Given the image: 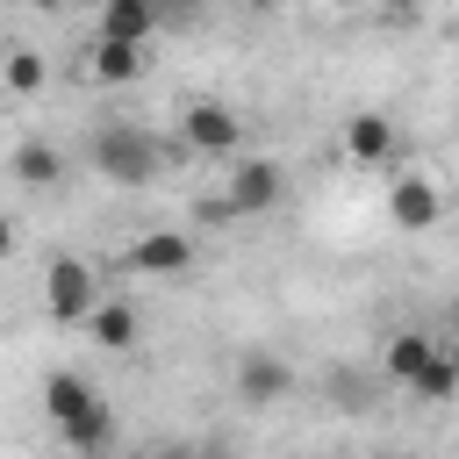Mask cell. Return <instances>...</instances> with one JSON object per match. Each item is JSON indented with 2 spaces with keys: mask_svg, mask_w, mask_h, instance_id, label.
<instances>
[{
  "mask_svg": "<svg viewBox=\"0 0 459 459\" xmlns=\"http://www.w3.org/2000/svg\"><path fill=\"white\" fill-rule=\"evenodd\" d=\"M380 7H402V14H409V7H423V0H380Z\"/></svg>",
  "mask_w": 459,
  "mask_h": 459,
  "instance_id": "cell-22",
  "label": "cell"
},
{
  "mask_svg": "<svg viewBox=\"0 0 459 459\" xmlns=\"http://www.w3.org/2000/svg\"><path fill=\"white\" fill-rule=\"evenodd\" d=\"M57 437H65L72 452H100V445H115V402H93V409H86L79 423H65Z\"/></svg>",
  "mask_w": 459,
  "mask_h": 459,
  "instance_id": "cell-16",
  "label": "cell"
},
{
  "mask_svg": "<svg viewBox=\"0 0 459 459\" xmlns=\"http://www.w3.org/2000/svg\"><path fill=\"white\" fill-rule=\"evenodd\" d=\"M100 301V280H93V265L86 258H50V273H43V308H50V323H86V308Z\"/></svg>",
  "mask_w": 459,
  "mask_h": 459,
  "instance_id": "cell-3",
  "label": "cell"
},
{
  "mask_svg": "<svg viewBox=\"0 0 459 459\" xmlns=\"http://www.w3.org/2000/svg\"><path fill=\"white\" fill-rule=\"evenodd\" d=\"M158 459H179V452H158Z\"/></svg>",
  "mask_w": 459,
  "mask_h": 459,
  "instance_id": "cell-23",
  "label": "cell"
},
{
  "mask_svg": "<svg viewBox=\"0 0 459 459\" xmlns=\"http://www.w3.org/2000/svg\"><path fill=\"white\" fill-rule=\"evenodd\" d=\"M93 402H100V387H93L86 373H50V380H43V416H50L57 430H65V423H79Z\"/></svg>",
  "mask_w": 459,
  "mask_h": 459,
  "instance_id": "cell-9",
  "label": "cell"
},
{
  "mask_svg": "<svg viewBox=\"0 0 459 459\" xmlns=\"http://www.w3.org/2000/svg\"><path fill=\"white\" fill-rule=\"evenodd\" d=\"M7 251H14V222L0 215V258H7Z\"/></svg>",
  "mask_w": 459,
  "mask_h": 459,
  "instance_id": "cell-19",
  "label": "cell"
},
{
  "mask_svg": "<svg viewBox=\"0 0 459 459\" xmlns=\"http://www.w3.org/2000/svg\"><path fill=\"white\" fill-rule=\"evenodd\" d=\"M151 29H158V0H100V36L151 43Z\"/></svg>",
  "mask_w": 459,
  "mask_h": 459,
  "instance_id": "cell-11",
  "label": "cell"
},
{
  "mask_svg": "<svg viewBox=\"0 0 459 459\" xmlns=\"http://www.w3.org/2000/svg\"><path fill=\"white\" fill-rule=\"evenodd\" d=\"M43 79H50L43 50H7V57H0V86H7V93H36Z\"/></svg>",
  "mask_w": 459,
  "mask_h": 459,
  "instance_id": "cell-17",
  "label": "cell"
},
{
  "mask_svg": "<svg viewBox=\"0 0 459 459\" xmlns=\"http://www.w3.org/2000/svg\"><path fill=\"white\" fill-rule=\"evenodd\" d=\"M93 172L108 186H151L165 172V143L136 122H108V129H93Z\"/></svg>",
  "mask_w": 459,
  "mask_h": 459,
  "instance_id": "cell-1",
  "label": "cell"
},
{
  "mask_svg": "<svg viewBox=\"0 0 459 459\" xmlns=\"http://www.w3.org/2000/svg\"><path fill=\"white\" fill-rule=\"evenodd\" d=\"M287 387H294L287 359H273V351H244V359H237V402H244V409H273Z\"/></svg>",
  "mask_w": 459,
  "mask_h": 459,
  "instance_id": "cell-6",
  "label": "cell"
},
{
  "mask_svg": "<svg viewBox=\"0 0 459 459\" xmlns=\"http://www.w3.org/2000/svg\"><path fill=\"white\" fill-rule=\"evenodd\" d=\"M86 330H93L108 351H129V344H136V308H129V301H93V308H86Z\"/></svg>",
  "mask_w": 459,
  "mask_h": 459,
  "instance_id": "cell-13",
  "label": "cell"
},
{
  "mask_svg": "<svg viewBox=\"0 0 459 459\" xmlns=\"http://www.w3.org/2000/svg\"><path fill=\"white\" fill-rule=\"evenodd\" d=\"M136 72H143V43H115V36L93 43V79L122 86V79H136Z\"/></svg>",
  "mask_w": 459,
  "mask_h": 459,
  "instance_id": "cell-14",
  "label": "cell"
},
{
  "mask_svg": "<svg viewBox=\"0 0 459 459\" xmlns=\"http://www.w3.org/2000/svg\"><path fill=\"white\" fill-rule=\"evenodd\" d=\"M179 136H186V151H201V158H237L244 122H237L222 100H194V108L179 115Z\"/></svg>",
  "mask_w": 459,
  "mask_h": 459,
  "instance_id": "cell-4",
  "label": "cell"
},
{
  "mask_svg": "<svg viewBox=\"0 0 459 459\" xmlns=\"http://www.w3.org/2000/svg\"><path fill=\"white\" fill-rule=\"evenodd\" d=\"M337 7H351V0H337Z\"/></svg>",
  "mask_w": 459,
  "mask_h": 459,
  "instance_id": "cell-24",
  "label": "cell"
},
{
  "mask_svg": "<svg viewBox=\"0 0 459 459\" xmlns=\"http://www.w3.org/2000/svg\"><path fill=\"white\" fill-rule=\"evenodd\" d=\"M344 158L387 165V158H394V122H387V115H351V122H344Z\"/></svg>",
  "mask_w": 459,
  "mask_h": 459,
  "instance_id": "cell-10",
  "label": "cell"
},
{
  "mask_svg": "<svg viewBox=\"0 0 459 459\" xmlns=\"http://www.w3.org/2000/svg\"><path fill=\"white\" fill-rule=\"evenodd\" d=\"M387 215H394L402 230H430V222L445 215V201H437V186H430L423 172H402L394 194H387Z\"/></svg>",
  "mask_w": 459,
  "mask_h": 459,
  "instance_id": "cell-8",
  "label": "cell"
},
{
  "mask_svg": "<svg viewBox=\"0 0 459 459\" xmlns=\"http://www.w3.org/2000/svg\"><path fill=\"white\" fill-rule=\"evenodd\" d=\"M237 7H251V14H273V7H287V0H237Z\"/></svg>",
  "mask_w": 459,
  "mask_h": 459,
  "instance_id": "cell-20",
  "label": "cell"
},
{
  "mask_svg": "<svg viewBox=\"0 0 459 459\" xmlns=\"http://www.w3.org/2000/svg\"><path fill=\"white\" fill-rule=\"evenodd\" d=\"M7 172H14V186L43 194V186H57V179H65V151H57V143H43V136H29V143H14V151H7Z\"/></svg>",
  "mask_w": 459,
  "mask_h": 459,
  "instance_id": "cell-7",
  "label": "cell"
},
{
  "mask_svg": "<svg viewBox=\"0 0 459 459\" xmlns=\"http://www.w3.org/2000/svg\"><path fill=\"white\" fill-rule=\"evenodd\" d=\"M194 7H201V0H158V22H186Z\"/></svg>",
  "mask_w": 459,
  "mask_h": 459,
  "instance_id": "cell-18",
  "label": "cell"
},
{
  "mask_svg": "<svg viewBox=\"0 0 459 459\" xmlns=\"http://www.w3.org/2000/svg\"><path fill=\"white\" fill-rule=\"evenodd\" d=\"M29 7H43V14H57V7H65V0H29Z\"/></svg>",
  "mask_w": 459,
  "mask_h": 459,
  "instance_id": "cell-21",
  "label": "cell"
},
{
  "mask_svg": "<svg viewBox=\"0 0 459 459\" xmlns=\"http://www.w3.org/2000/svg\"><path fill=\"white\" fill-rule=\"evenodd\" d=\"M122 265H129V273H151V280H179V273L194 265V237H186V230H151V237H136V244L122 251Z\"/></svg>",
  "mask_w": 459,
  "mask_h": 459,
  "instance_id": "cell-5",
  "label": "cell"
},
{
  "mask_svg": "<svg viewBox=\"0 0 459 459\" xmlns=\"http://www.w3.org/2000/svg\"><path fill=\"white\" fill-rule=\"evenodd\" d=\"M430 351H437V337H430V330H394V337H387V351H380V366H387V380H402V387H409V380H416V366H423Z\"/></svg>",
  "mask_w": 459,
  "mask_h": 459,
  "instance_id": "cell-12",
  "label": "cell"
},
{
  "mask_svg": "<svg viewBox=\"0 0 459 459\" xmlns=\"http://www.w3.org/2000/svg\"><path fill=\"white\" fill-rule=\"evenodd\" d=\"M287 201V172L273 165V158H237L230 165V186H222V201L208 208V215H265V208H280Z\"/></svg>",
  "mask_w": 459,
  "mask_h": 459,
  "instance_id": "cell-2",
  "label": "cell"
},
{
  "mask_svg": "<svg viewBox=\"0 0 459 459\" xmlns=\"http://www.w3.org/2000/svg\"><path fill=\"white\" fill-rule=\"evenodd\" d=\"M452 387H459V366H452V351L437 344L423 366H416V380H409V394L416 402H452Z\"/></svg>",
  "mask_w": 459,
  "mask_h": 459,
  "instance_id": "cell-15",
  "label": "cell"
}]
</instances>
